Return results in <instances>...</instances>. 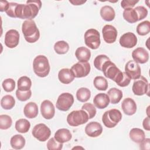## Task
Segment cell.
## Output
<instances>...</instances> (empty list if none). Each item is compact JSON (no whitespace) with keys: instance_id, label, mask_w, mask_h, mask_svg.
<instances>
[{"instance_id":"6da1fadb","label":"cell","mask_w":150,"mask_h":150,"mask_svg":"<svg viewBox=\"0 0 150 150\" xmlns=\"http://www.w3.org/2000/svg\"><path fill=\"white\" fill-rule=\"evenodd\" d=\"M42 7V2L37 1H27L26 4H18L16 11V18L32 19L38 14Z\"/></svg>"},{"instance_id":"d590c367","label":"cell","mask_w":150,"mask_h":150,"mask_svg":"<svg viewBox=\"0 0 150 150\" xmlns=\"http://www.w3.org/2000/svg\"><path fill=\"white\" fill-rule=\"evenodd\" d=\"M150 32V22L144 21L139 23L137 26V33L141 36H145Z\"/></svg>"},{"instance_id":"d6a6232c","label":"cell","mask_w":150,"mask_h":150,"mask_svg":"<svg viewBox=\"0 0 150 150\" xmlns=\"http://www.w3.org/2000/svg\"><path fill=\"white\" fill-rule=\"evenodd\" d=\"M15 104V100L11 95H5L1 100V105L5 110L12 109Z\"/></svg>"},{"instance_id":"3957f363","label":"cell","mask_w":150,"mask_h":150,"mask_svg":"<svg viewBox=\"0 0 150 150\" xmlns=\"http://www.w3.org/2000/svg\"><path fill=\"white\" fill-rule=\"evenodd\" d=\"M101 71L105 77L113 80L117 85L120 83L124 75V72L121 71L110 60L104 64Z\"/></svg>"},{"instance_id":"e0dca14e","label":"cell","mask_w":150,"mask_h":150,"mask_svg":"<svg viewBox=\"0 0 150 150\" xmlns=\"http://www.w3.org/2000/svg\"><path fill=\"white\" fill-rule=\"evenodd\" d=\"M132 57L136 63L144 64L149 60V53L144 48L139 47L132 51Z\"/></svg>"},{"instance_id":"74e56055","label":"cell","mask_w":150,"mask_h":150,"mask_svg":"<svg viewBox=\"0 0 150 150\" xmlns=\"http://www.w3.org/2000/svg\"><path fill=\"white\" fill-rule=\"evenodd\" d=\"M12 124L11 117L6 114L0 115V128L1 129H7L9 128Z\"/></svg>"},{"instance_id":"ee69618b","label":"cell","mask_w":150,"mask_h":150,"mask_svg":"<svg viewBox=\"0 0 150 150\" xmlns=\"http://www.w3.org/2000/svg\"><path fill=\"white\" fill-rule=\"evenodd\" d=\"M138 16V21L142 20L145 18L148 15V10L143 6H138L135 8Z\"/></svg>"},{"instance_id":"2e32d148","label":"cell","mask_w":150,"mask_h":150,"mask_svg":"<svg viewBox=\"0 0 150 150\" xmlns=\"http://www.w3.org/2000/svg\"><path fill=\"white\" fill-rule=\"evenodd\" d=\"M119 42L123 47L132 48L137 43V38L134 33L127 32L120 37Z\"/></svg>"},{"instance_id":"484cf974","label":"cell","mask_w":150,"mask_h":150,"mask_svg":"<svg viewBox=\"0 0 150 150\" xmlns=\"http://www.w3.org/2000/svg\"><path fill=\"white\" fill-rule=\"evenodd\" d=\"M129 136L133 142L137 144H140L145 138L144 131L138 128H134L131 129L129 131Z\"/></svg>"},{"instance_id":"4fadbf2b","label":"cell","mask_w":150,"mask_h":150,"mask_svg":"<svg viewBox=\"0 0 150 150\" xmlns=\"http://www.w3.org/2000/svg\"><path fill=\"white\" fill-rule=\"evenodd\" d=\"M19 41V33L15 29H10L5 35V45L9 48H14L18 46Z\"/></svg>"},{"instance_id":"7402d4cb","label":"cell","mask_w":150,"mask_h":150,"mask_svg":"<svg viewBox=\"0 0 150 150\" xmlns=\"http://www.w3.org/2000/svg\"><path fill=\"white\" fill-rule=\"evenodd\" d=\"M54 138L60 143L67 142L72 138L71 133L70 130L67 128H60L54 134Z\"/></svg>"},{"instance_id":"4dcf8cb0","label":"cell","mask_w":150,"mask_h":150,"mask_svg":"<svg viewBox=\"0 0 150 150\" xmlns=\"http://www.w3.org/2000/svg\"><path fill=\"white\" fill-rule=\"evenodd\" d=\"M31 86L32 81L28 76H22L18 80V89L21 91L29 90Z\"/></svg>"},{"instance_id":"4316f807","label":"cell","mask_w":150,"mask_h":150,"mask_svg":"<svg viewBox=\"0 0 150 150\" xmlns=\"http://www.w3.org/2000/svg\"><path fill=\"white\" fill-rule=\"evenodd\" d=\"M25 138L20 134H16L12 137L10 141L11 147L15 149H21L25 145Z\"/></svg>"},{"instance_id":"8fae6325","label":"cell","mask_w":150,"mask_h":150,"mask_svg":"<svg viewBox=\"0 0 150 150\" xmlns=\"http://www.w3.org/2000/svg\"><path fill=\"white\" fill-rule=\"evenodd\" d=\"M91 67L88 62H78L73 64L71 70L73 71L74 77L77 78H81L87 76L90 71Z\"/></svg>"},{"instance_id":"8d00e7d4","label":"cell","mask_w":150,"mask_h":150,"mask_svg":"<svg viewBox=\"0 0 150 150\" xmlns=\"http://www.w3.org/2000/svg\"><path fill=\"white\" fill-rule=\"evenodd\" d=\"M110 60L109 57L105 54L98 55L94 60V66L97 70L101 71L104 64Z\"/></svg>"},{"instance_id":"7dc6e473","label":"cell","mask_w":150,"mask_h":150,"mask_svg":"<svg viewBox=\"0 0 150 150\" xmlns=\"http://www.w3.org/2000/svg\"><path fill=\"white\" fill-rule=\"evenodd\" d=\"M149 117L148 116L145 118H144L143 122H142V125L144 128L146 130V131H149L150 130V125H149Z\"/></svg>"},{"instance_id":"681fc988","label":"cell","mask_w":150,"mask_h":150,"mask_svg":"<svg viewBox=\"0 0 150 150\" xmlns=\"http://www.w3.org/2000/svg\"><path fill=\"white\" fill-rule=\"evenodd\" d=\"M69 2L71 3L74 5H80L84 4L86 1H81V0H70Z\"/></svg>"},{"instance_id":"5bb4252c","label":"cell","mask_w":150,"mask_h":150,"mask_svg":"<svg viewBox=\"0 0 150 150\" xmlns=\"http://www.w3.org/2000/svg\"><path fill=\"white\" fill-rule=\"evenodd\" d=\"M102 34L104 41L107 43L115 42L118 35L116 28L111 25H105L103 28Z\"/></svg>"},{"instance_id":"bcb514c9","label":"cell","mask_w":150,"mask_h":150,"mask_svg":"<svg viewBox=\"0 0 150 150\" xmlns=\"http://www.w3.org/2000/svg\"><path fill=\"white\" fill-rule=\"evenodd\" d=\"M140 149L142 150H149L150 149V139L145 138L139 145Z\"/></svg>"},{"instance_id":"44dd1931","label":"cell","mask_w":150,"mask_h":150,"mask_svg":"<svg viewBox=\"0 0 150 150\" xmlns=\"http://www.w3.org/2000/svg\"><path fill=\"white\" fill-rule=\"evenodd\" d=\"M93 103L97 108L99 109H104L108 105L110 99L107 94L101 93L97 94L94 97Z\"/></svg>"},{"instance_id":"603a6c76","label":"cell","mask_w":150,"mask_h":150,"mask_svg":"<svg viewBox=\"0 0 150 150\" xmlns=\"http://www.w3.org/2000/svg\"><path fill=\"white\" fill-rule=\"evenodd\" d=\"M23 113L25 117L28 118L36 117L38 114V105L34 102H29L24 107Z\"/></svg>"},{"instance_id":"836d02e7","label":"cell","mask_w":150,"mask_h":150,"mask_svg":"<svg viewBox=\"0 0 150 150\" xmlns=\"http://www.w3.org/2000/svg\"><path fill=\"white\" fill-rule=\"evenodd\" d=\"M54 50L59 54H64L69 51V45L66 41L60 40L54 43Z\"/></svg>"},{"instance_id":"ab89813d","label":"cell","mask_w":150,"mask_h":150,"mask_svg":"<svg viewBox=\"0 0 150 150\" xmlns=\"http://www.w3.org/2000/svg\"><path fill=\"white\" fill-rule=\"evenodd\" d=\"M47 148L49 150H60L63 148V143L58 142L54 138H51L47 142Z\"/></svg>"},{"instance_id":"30bf717a","label":"cell","mask_w":150,"mask_h":150,"mask_svg":"<svg viewBox=\"0 0 150 150\" xmlns=\"http://www.w3.org/2000/svg\"><path fill=\"white\" fill-rule=\"evenodd\" d=\"M132 90L135 95L142 96L145 94H147L148 96L149 84L147 79L144 76H141L134 82Z\"/></svg>"},{"instance_id":"60d3db41","label":"cell","mask_w":150,"mask_h":150,"mask_svg":"<svg viewBox=\"0 0 150 150\" xmlns=\"http://www.w3.org/2000/svg\"><path fill=\"white\" fill-rule=\"evenodd\" d=\"M2 86L5 91L12 92L15 88V81L12 79H6L3 81Z\"/></svg>"},{"instance_id":"ffe728a7","label":"cell","mask_w":150,"mask_h":150,"mask_svg":"<svg viewBox=\"0 0 150 150\" xmlns=\"http://www.w3.org/2000/svg\"><path fill=\"white\" fill-rule=\"evenodd\" d=\"M74 75L71 69L64 68L61 69L58 73V79L59 81L65 84L70 83L74 79Z\"/></svg>"},{"instance_id":"b9f144b4","label":"cell","mask_w":150,"mask_h":150,"mask_svg":"<svg viewBox=\"0 0 150 150\" xmlns=\"http://www.w3.org/2000/svg\"><path fill=\"white\" fill-rule=\"evenodd\" d=\"M32 96V91L30 90L27 91H21L17 90L16 91V96L17 98L21 101H25L29 100Z\"/></svg>"},{"instance_id":"c3c4849f","label":"cell","mask_w":150,"mask_h":150,"mask_svg":"<svg viewBox=\"0 0 150 150\" xmlns=\"http://www.w3.org/2000/svg\"><path fill=\"white\" fill-rule=\"evenodd\" d=\"M9 3L7 1H1L0 2V11L1 12H4L6 11Z\"/></svg>"},{"instance_id":"d4e9b609","label":"cell","mask_w":150,"mask_h":150,"mask_svg":"<svg viewBox=\"0 0 150 150\" xmlns=\"http://www.w3.org/2000/svg\"><path fill=\"white\" fill-rule=\"evenodd\" d=\"M75 56L79 62H88L91 57V52L88 48L81 46L76 49Z\"/></svg>"},{"instance_id":"cb8c5ba5","label":"cell","mask_w":150,"mask_h":150,"mask_svg":"<svg viewBox=\"0 0 150 150\" xmlns=\"http://www.w3.org/2000/svg\"><path fill=\"white\" fill-rule=\"evenodd\" d=\"M100 15L105 21H112L115 16V12L112 7L109 5H104L100 9Z\"/></svg>"},{"instance_id":"f6af8a7d","label":"cell","mask_w":150,"mask_h":150,"mask_svg":"<svg viewBox=\"0 0 150 150\" xmlns=\"http://www.w3.org/2000/svg\"><path fill=\"white\" fill-rule=\"evenodd\" d=\"M138 2V0H123L121 2V6L124 9L127 8H132Z\"/></svg>"},{"instance_id":"9a60e30c","label":"cell","mask_w":150,"mask_h":150,"mask_svg":"<svg viewBox=\"0 0 150 150\" xmlns=\"http://www.w3.org/2000/svg\"><path fill=\"white\" fill-rule=\"evenodd\" d=\"M40 112L44 118L52 119L55 114V108L53 104L50 100H44L40 105Z\"/></svg>"},{"instance_id":"ac0fdd59","label":"cell","mask_w":150,"mask_h":150,"mask_svg":"<svg viewBox=\"0 0 150 150\" xmlns=\"http://www.w3.org/2000/svg\"><path fill=\"white\" fill-rule=\"evenodd\" d=\"M103 127L96 121H91L85 127V132L90 137H97L102 134Z\"/></svg>"},{"instance_id":"1f68e13d","label":"cell","mask_w":150,"mask_h":150,"mask_svg":"<svg viewBox=\"0 0 150 150\" xmlns=\"http://www.w3.org/2000/svg\"><path fill=\"white\" fill-rule=\"evenodd\" d=\"M91 97L90 90L86 87H81L76 92V98L80 102L87 101Z\"/></svg>"},{"instance_id":"e575fe53","label":"cell","mask_w":150,"mask_h":150,"mask_svg":"<svg viewBox=\"0 0 150 150\" xmlns=\"http://www.w3.org/2000/svg\"><path fill=\"white\" fill-rule=\"evenodd\" d=\"M94 87L98 90L105 91L108 88V81L103 76H96L93 81Z\"/></svg>"},{"instance_id":"52a82bcc","label":"cell","mask_w":150,"mask_h":150,"mask_svg":"<svg viewBox=\"0 0 150 150\" xmlns=\"http://www.w3.org/2000/svg\"><path fill=\"white\" fill-rule=\"evenodd\" d=\"M84 42L87 46L91 49H97L99 47L101 40L99 32L95 29H89L84 33Z\"/></svg>"},{"instance_id":"277c9868","label":"cell","mask_w":150,"mask_h":150,"mask_svg":"<svg viewBox=\"0 0 150 150\" xmlns=\"http://www.w3.org/2000/svg\"><path fill=\"white\" fill-rule=\"evenodd\" d=\"M34 73L40 77H46L50 71V67L48 59L44 55H38L33 60Z\"/></svg>"},{"instance_id":"9c48e42d","label":"cell","mask_w":150,"mask_h":150,"mask_svg":"<svg viewBox=\"0 0 150 150\" xmlns=\"http://www.w3.org/2000/svg\"><path fill=\"white\" fill-rule=\"evenodd\" d=\"M32 134L38 141L44 142L49 139L51 135L50 129L45 124H36L33 128Z\"/></svg>"},{"instance_id":"ba28073f","label":"cell","mask_w":150,"mask_h":150,"mask_svg":"<svg viewBox=\"0 0 150 150\" xmlns=\"http://www.w3.org/2000/svg\"><path fill=\"white\" fill-rule=\"evenodd\" d=\"M74 103L73 96L69 93H63L57 98L56 103V108L62 111H67Z\"/></svg>"},{"instance_id":"5b68a950","label":"cell","mask_w":150,"mask_h":150,"mask_svg":"<svg viewBox=\"0 0 150 150\" xmlns=\"http://www.w3.org/2000/svg\"><path fill=\"white\" fill-rule=\"evenodd\" d=\"M121 119V112L120 110L115 108L106 111L102 117V121L104 125L109 128L115 127Z\"/></svg>"},{"instance_id":"7bdbcfd3","label":"cell","mask_w":150,"mask_h":150,"mask_svg":"<svg viewBox=\"0 0 150 150\" xmlns=\"http://www.w3.org/2000/svg\"><path fill=\"white\" fill-rule=\"evenodd\" d=\"M18 4L16 2H9V5L5 11L8 16L11 18H16L15 10Z\"/></svg>"},{"instance_id":"83f0119b","label":"cell","mask_w":150,"mask_h":150,"mask_svg":"<svg viewBox=\"0 0 150 150\" xmlns=\"http://www.w3.org/2000/svg\"><path fill=\"white\" fill-rule=\"evenodd\" d=\"M107 95L111 104H117L122 97V92L121 90L113 87L108 91Z\"/></svg>"},{"instance_id":"f1b7e54d","label":"cell","mask_w":150,"mask_h":150,"mask_svg":"<svg viewBox=\"0 0 150 150\" xmlns=\"http://www.w3.org/2000/svg\"><path fill=\"white\" fill-rule=\"evenodd\" d=\"M122 15L124 19L130 23H135L138 21V16L135 8L125 9Z\"/></svg>"},{"instance_id":"f35d334b","label":"cell","mask_w":150,"mask_h":150,"mask_svg":"<svg viewBox=\"0 0 150 150\" xmlns=\"http://www.w3.org/2000/svg\"><path fill=\"white\" fill-rule=\"evenodd\" d=\"M81 109L86 111V112L88 114L89 119H91L95 117L97 112L95 105L90 103L84 104L81 107Z\"/></svg>"},{"instance_id":"7c38bea8","label":"cell","mask_w":150,"mask_h":150,"mask_svg":"<svg viewBox=\"0 0 150 150\" xmlns=\"http://www.w3.org/2000/svg\"><path fill=\"white\" fill-rule=\"evenodd\" d=\"M125 72L133 80H137L141 76L139 65L134 60H129L125 66Z\"/></svg>"},{"instance_id":"d6986e66","label":"cell","mask_w":150,"mask_h":150,"mask_svg":"<svg viewBox=\"0 0 150 150\" xmlns=\"http://www.w3.org/2000/svg\"><path fill=\"white\" fill-rule=\"evenodd\" d=\"M121 108L125 114L127 115H132L136 112L137 104L132 98L128 97L122 101L121 103Z\"/></svg>"},{"instance_id":"f546056e","label":"cell","mask_w":150,"mask_h":150,"mask_svg":"<svg viewBox=\"0 0 150 150\" xmlns=\"http://www.w3.org/2000/svg\"><path fill=\"white\" fill-rule=\"evenodd\" d=\"M15 129L20 133H26L30 129V124L28 120L25 118H21L15 122Z\"/></svg>"},{"instance_id":"8992f818","label":"cell","mask_w":150,"mask_h":150,"mask_svg":"<svg viewBox=\"0 0 150 150\" xmlns=\"http://www.w3.org/2000/svg\"><path fill=\"white\" fill-rule=\"evenodd\" d=\"M89 120L88 114L83 110H75L69 113L67 117V122L71 127H77L86 123Z\"/></svg>"},{"instance_id":"7a4b0ae2","label":"cell","mask_w":150,"mask_h":150,"mask_svg":"<svg viewBox=\"0 0 150 150\" xmlns=\"http://www.w3.org/2000/svg\"><path fill=\"white\" fill-rule=\"evenodd\" d=\"M22 32L28 43H35L40 38L39 30L33 19H26L23 22Z\"/></svg>"}]
</instances>
